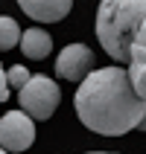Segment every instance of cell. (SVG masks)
I'll return each mask as SVG.
<instances>
[{
	"mask_svg": "<svg viewBox=\"0 0 146 154\" xmlns=\"http://www.w3.org/2000/svg\"><path fill=\"white\" fill-rule=\"evenodd\" d=\"M131 47H143V50H146V17H143V23L138 26V32H135V41H131Z\"/></svg>",
	"mask_w": 146,
	"mask_h": 154,
	"instance_id": "11",
	"label": "cell"
},
{
	"mask_svg": "<svg viewBox=\"0 0 146 154\" xmlns=\"http://www.w3.org/2000/svg\"><path fill=\"white\" fill-rule=\"evenodd\" d=\"M18 99H21V111L32 122L35 119L44 122V119H50L53 113H56L61 90H59V85H56L53 79H47V76H29V82L18 90Z\"/></svg>",
	"mask_w": 146,
	"mask_h": 154,
	"instance_id": "3",
	"label": "cell"
},
{
	"mask_svg": "<svg viewBox=\"0 0 146 154\" xmlns=\"http://www.w3.org/2000/svg\"><path fill=\"white\" fill-rule=\"evenodd\" d=\"M76 113L82 125L102 137H123L138 128L146 102L129 85V73L120 64L91 70L76 90Z\"/></svg>",
	"mask_w": 146,
	"mask_h": 154,
	"instance_id": "1",
	"label": "cell"
},
{
	"mask_svg": "<svg viewBox=\"0 0 146 154\" xmlns=\"http://www.w3.org/2000/svg\"><path fill=\"white\" fill-rule=\"evenodd\" d=\"M129 85L131 90L146 102V50L143 47H131L129 50Z\"/></svg>",
	"mask_w": 146,
	"mask_h": 154,
	"instance_id": "8",
	"label": "cell"
},
{
	"mask_svg": "<svg viewBox=\"0 0 146 154\" xmlns=\"http://www.w3.org/2000/svg\"><path fill=\"white\" fill-rule=\"evenodd\" d=\"M94 67V52L85 44H67L56 58V73L67 82H82Z\"/></svg>",
	"mask_w": 146,
	"mask_h": 154,
	"instance_id": "5",
	"label": "cell"
},
{
	"mask_svg": "<svg viewBox=\"0 0 146 154\" xmlns=\"http://www.w3.org/2000/svg\"><path fill=\"white\" fill-rule=\"evenodd\" d=\"M9 99V85H6V70L0 64V102H6Z\"/></svg>",
	"mask_w": 146,
	"mask_h": 154,
	"instance_id": "12",
	"label": "cell"
},
{
	"mask_svg": "<svg viewBox=\"0 0 146 154\" xmlns=\"http://www.w3.org/2000/svg\"><path fill=\"white\" fill-rule=\"evenodd\" d=\"M35 122L24 111H9L0 116V148L6 154H21L32 146Z\"/></svg>",
	"mask_w": 146,
	"mask_h": 154,
	"instance_id": "4",
	"label": "cell"
},
{
	"mask_svg": "<svg viewBox=\"0 0 146 154\" xmlns=\"http://www.w3.org/2000/svg\"><path fill=\"white\" fill-rule=\"evenodd\" d=\"M29 70L24 67V64H15V67H9L6 70V85H9V90H21V87L29 82Z\"/></svg>",
	"mask_w": 146,
	"mask_h": 154,
	"instance_id": "10",
	"label": "cell"
},
{
	"mask_svg": "<svg viewBox=\"0 0 146 154\" xmlns=\"http://www.w3.org/2000/svg\"><path fill=\"white\" fill-rule=\"evenodd\" d=\"M138 128H140V131H146V108H143V116H140V122H138Z\"/></svg>",
	"mask_w": 146,
	"mask_h": 154,
	"instance_id": "13",
	"label": "cell"
},
{
	"mask_svg": "<svg viewBox=\"0 0 146 154\" xmlns=\"http://www.w3.org/2000/svg\"><path fill=\"white\" fill-rule=\"evenodd\" d=\"M21 52H24L26 58H32V61H41V58H47L50 55V50H53V38L44 29H38V26H32V29H26L24 35H21Z\"/></svg>",
	"mask_w": 146,
	"mask_h": 154,
	"instance_id": "7",
	"label": "cell"
},
{
	"mask_svg": "<svg viewBox=\"0 0 146 154\" xmlns=\"http://www.w3.org/2000/svg\"><path fill=\"white\" fill-rule=\"evenodd\" d=\"M21 41V26L15 17L0 15V50H15Z\"/></svg>",
	"mask_w": 146,
	"mask_h": 154,
	"instance_id": "9",
	"label": "cell"
},
{
	"mask_svg": "<svg viewBox=\"0 0 146 154\" xmlns=\"http://www.w3.org/2000/svg\"><path fill=\"white\" fill-rule=\"evenodd\" d=\"M146 17V0H99L96 38L117 64H129V50Z\"/></svg>",
	"mask_w": 146,
	"mask_h": 154,
	"instance_id": "2",
	"label": "cell"
},
{
	"mask_svg": "<svg viewBox=\"0 0 146 154\" xmlns=\"http://www.w3.org/2000/svg\"><path fill=\"white\" fill-rule=\"evenodd\" d=\"M91 154H111V151H91Z\"/></svg>",
	"mask_w": 146,
	"mask_h": 154,
	"instance_id": "14",
	"label": "cell"
},
{
	"mask_svg": "<svg viewBox=\"0 0 146 154\" xmlns=\"http://www.w3.org/2000/svg\"><path fill=\"white\" fill-rule=\"evenodd\" d=\"M0 154H6V151H3V148H0Z\"/></svg>",
	"mask_w": 146,
	"mask_h": 154,
	"instance_id": "15",
	"label": "cell"
},
{
	"mask_svg": "<svg viewBox=\"0 0 146 154\" xmlns=\"http://www.w3.org/2000/svg\"><path fill=\"white\" fill-rule=\"evenodd\" d=\"M18 6L24 9V15H29L38 23H56L61 17H67L73 9V0H18Z\"/></svg>",
	"mask_w": 146,
	"mask_h": 154,
	"instance_id": "6",
	"label": "cell"
}]
</instances>
